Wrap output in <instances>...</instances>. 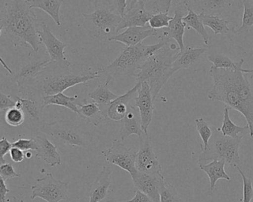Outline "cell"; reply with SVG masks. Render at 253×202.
<instances>
[{"mask_svg": "<svg viewBox=\"0 0 253 202\" xmlns=\"http://www.w3.org/2000/svg\"><path fill=\"white\" fill-rule=\"evenodd\" d=\"M112 173L110 168L103 167L95 181L87 190L86 196L89 198V202H100L107 197L112 181Z\"/></svg>", "mask_w": 253, "mask_h": 202, "instance_id": "obj_18", "label": "cell"}, {"mask_svg": "<svg viewBox=\"0 0 253 202\" xmlns=\"http://www.w3.org/2000/svg\"><path fill=\"white\" fill-rule=\"evenodd\" d=\"M146 2L147 1L142 0L128 1L123 21L118 26V32L128 28L144 27L147 26L146 24L149 23L151 18L161 9L159 2L155 1L153 8L148 11L146 8Z\"/></svg>", "mask_w": 253, "mask_h": 202, "instance_id": "obj_9", "label": "cell"}, {"mask_svg": "<svg viewBox=\"0 0 253 202\" xmlns=\"http://www.w3.org/2000/svg\"><path fill=\"white\" fill-rule=\"evenodd\" d=\"M251 76H250V78H253V73H251Z\"/></svg>", "mask_w": 253, "mask_h": 202, "instance_id": "obj_49", "label": "cell"}, {"mask_svg": "<svg viewBox=\"0 0 253 202\" xmlns=\"http://www.w3.org/2000/svg\"><path fill=\"white\" fill-rule=\"evenodd\" d=\"M158 36V31L152 29L149 26H146L144 27L128 28L125 32L117 34L108 40L110 42H119L127 47H132L142 43L146 38Z\"/></svg>", "mask_w": 253, "mask_h": 202, "instance_id": "obj_17", "label": "cell"}, {"mask_svg": "<svg viewBox=\"0 0 253 202\" xmlns=\"http://www.w3.org/2000/svg\"><path fill=\"white\" fill-rule=\"evenodd\" d=\"M154 102L155 101L152 98L150 87L146 82H143L137 91L134 104L140 113L142 130L146 134H148V128L152 123L155 108Z\"/></svg>", "mask_w": 253, "mask_h": 202, "instance_id": "obj_14", "label": "cell"}, {"mask_svg": "<svg viewBox=\"0 0 253 202\" xmlns=\"http://www.w3.org/2000/svg\"><path fill=\"white\" fill-rule=\"evenodd\" d=\"M9 153L11 160L15 163H20V162H23L26 158L24 152L17 147H12Z\"/></svg>", "mask_w": 253, "mask_h": 202, "instance_id": "obj_45", "label": "cell"}, {"mask_svg": "<svg viewBox=\"0 0 253 202\" xmlns=\"http://www.w3.org/2000/svg\"><path fill=\"white\" fill-rule=\"evenodd\" d=\"M139 141L140 147L136 156V169L150 175L162 174V168L154 152L149 135L143 133L139 137Z\"/></svg>", "mask_w": 253, "mask_h": 202, "instance_id": "obj_12", "label": "cell"}, {"mask_svg": "<svg viewBox=\"0 0 253 202\" xmlns=\"http://www.w3.org/2000/svg\"><path fill=\"white\" fill-rule=\"evenodd\" d=\"M78 115L94 127H98L102 122L107 119L100 107L88 100H85L84 104L78 103Z\"/></svg>", "mask_w": 253, "mask_h": 202, "instance_id": "obj_23", "label": "cell"}, {"mask_svg": "<svg viewBox=\"0 0 253 202\" xmlns=\"http://www.w3.org/2000/svg\"><path fill=\"white\" fill-rule=\"evenodd\" d=\"M0 176L4 181H6L7 180L20 177V175L17 173L11 164L5 163L2 164L0 166Z\"/></svg>", "mask_w": 253, "mask_h": 202, "instance_id": "obj_41", "label": "cell"}, {"mask_svg": "<svg viewBox=\"0 0 253 202\" xmlns=\"http://www.w3.org/2000/svg\"><path fill=\"white\" fill-rule=\"evenodd\" d=\"M98 70L91 72V69L85 73H53L42 79L24 82L19 85L20 92L26 98L42 100L43 97L61 94L69 88L97 79L100 76Z\"/></svg>", "mask_w": 253, "mask_h": 202, "instance_id": "obj_4", "label": "cell"}, {"mask_svg": "<svg viewBox=\"0 0 253 202\" xmlns=\"http://www.w3.org/2000/svg\"><path fill=\"white\" fill-rule=\"evenodd\" d=\"M179 52L178 45L169 42L139 67L134 79L137 82H146L149 85L154 101L164 85L174 74L171 66Z\"/></svg>", "mask_w": 253, "mask_h": 202, "instance_id": "obj_2", "label": "cell"}, {"mask_svg": "<svg viewBox=\"0 0 253 202\" xmlns=\"http://www.w3.org/2000/svg\"><path fill=\"white\" fill-rule=\"evenodd\" d=\"M38 34L41 42H42L46 48L51 63L70 69L72 63L66 58L65 53V48L68 45L57 39L49 26L44 22H38Z\"/></svg>", "mask_w": 253, "mask_h": 202, "instance_id": "obj_10", "label": "cell"}, {"mask_svg": "<svg viewBox=\"0 0 253 202\" xmlns=\"http://www.w3.org/2000/svg\"><path fill=\"white\" fill-rule=\"evenodd\" d=\"M13 147V143L10 142L6 137L2 136L0 141V156H1V165L6 163L5 161V156L10 153Z\"/></svg>", "mask_w": 253, "mask_h": 202, "instance_id": "obj_43", "label": "cell"}, {"mask_svg": "<svg viewBox=\"0 0 253 202\" xmlns=\"http://www.w3.org/2000/svg\"><path fill=\"white\" fill-rule=\"evenodd\" d=\"M169 42L167 39H160V42L155 45L140 43L135 46L127 47L111 64L99 69V73L106 76V85L121 76L135 78L140 66Z\"/></svg>", "mask_w": 253, "mask_h": 202, "instance_id": "obj_3", "label": "cell"}, {"mask_svg": "<svg viewBox=\"0 0 253 202\" xmlns=\"http://www.w3.org/2000/svg\"><path fill=\"white\" fill-rule=\"evenodd\" d=\"M107 202H154L149 196L139 190L134 191V196L128 201H108Z\"/></svg>", "mask_w": 253, "mask_h": 202, "instance_id": "obj_44", "label": "cell"}, {"mask_svg": "<svg viewBox=\"0 0 253 202\" xmlns=\"http://www.w3.org/2000/svg\"><path fill=\"white\" fill-rule=\"evenodd\" d=\"M244 6V14L242 17V24L240 28L232 32L237 34L247 33L253 26V1L243 0L241 1Z\"/></svg>", "mask_w": 253, "mask_h": 202, "instance_id": "obj_34", "label": "cell"}, {"mask_svg": "<svg viewBox=\"0 0 253 202\" xmlns=\"http://www.w3.org/2000/svg\"><path fill=\"white\" fill-rule=\"evenodd\" d=\"M13 147H17L23 152L30 151V150H38V144L35 138H19L18 140L13 143Z\"/></svg>", "mask_w": 253, "mask_h": 202, "instance_id": "obj_40", "label": "cell"}, {"mask_svg": "<svg viewBox=\"0 0 253 202\" xmlns=\"http://www.w3.org/2000/svg\"><path fill=\"white\" fill-rule=\"evenodd\" d=\"M40 130L45 135L60 140L63 144L75 147H86L92 139L87 131L69 120H57L45 124Z\"/></svg>", "mask_w": 253, "mask_h": 202, "instance_id": "obj_7", "label": "cell"}, {"mask_svg": "<svg viewBox=\"0 0 253 202\" xmlns=\"http://www.w3.org/2000/svg\"><path fill=\"white\" fill-rule=\"evenodd\" d=\"M10 190L5 184V181L1 178V186H0V200L1 202H6V195L9 193Z\"/></svg>", "mask_w": 253, "mask_h": 202, "instance_id": "obj_46", "label": "cell"}, {"mask_svg": "<svg viewBox=\"0 0 253 202\" xmlns=\"http://www.w3.org/2000/svg\"><path fill=\"white\" fill-rule=\"evenodd\" d=\"M101 154L106 162L127 171L131 176L137 172L135 167L137 153L130 147H127L122 141L114 139L112 145L103 150Z\"/></svg>", "mask_w": 253, "mask_h": 202, "instance_id": "obj_11", "label": "cell"}, {"mask_svg": "<svg viewBox=\"0 0 253 202\" xmlns=\"http://www.w3.org/2000/svg\"><path fill=\"white\" fill-rule=\"evenodd\" d=\"M131 178L136 190L144 193L154 202H160V190L165 182L163 174L150 175L137 171Z\"/></svg>", "mask_w": 253, "mask_h": 202, "instance_id": "obj_15", "label": "cell"}, {"mask_svg": "<svg viewBox=\"0 0 253 202\" xmlns=\"http://www.w3.org/2000/svg\"><path fill=\"white\" fill-rule=\"evenodd\" d=\"M207 48H185L183 52H179L177 58L171 66L173 73L181 69H187L196 65L201 60L206 51Z\"/></svg>", "mask_w": 253, "mask_h": 202, "instance_id": "obj_21", "label": "cell"}, {"mask_svg": "<svg viewBox=\"0 0 253 202\" xmlns=\"http://www.w3.org/2000/svg\"><path fill=\"white\" fill-rule=\"evenodd\" d=\"M35 138L38 144L36 155L40 159L44 161L51 167L61 165V156L57 151L56 145L46 137L42 135H38Z\"/></svg>", "mask_w": 253, "mask_h": 202, "instance_id": "obj_20", "label": "cell"}, {"mask_svg": "<svg viewBox=\"0 0 253 202\" xmlns=\"http://www.w3.org/2000/svg\"><path fill=\"white\" fill-rule=\"evenodd\" d=\"M13 202H22L21 200H19V199H17V198H16L15 196H14V197H13Z\"/></svg>", "mask_w": 253, "mask_h": 202, "instance_id": "obj_48", "label": "cell"}, {"mask_svg": "<svg viewBox=\"0 0 253 202\" xmlns=\"http://www.w3.org/2000/svg\"><path fill=\"white\" fill-rule=\"evenodd\" d=\"M194 3L202 8V11L208 15L218 16L227 6H230L231 1L212 0V1H193Z\"/></svg>", "mask_w": 253, "mask_h": 202, "instance_id": "obj_33", "label": "cell"}, {"mask_svg": "<svg viewBox=\"0 0 253 202\" xmlns=\"http://www.w3.org/2000/svg\"><path fill=\"white\" fill-rule=\"evenodd\" d=\"M200 17L204 26H207L211 29L215 35H224L233 31V29H229V22L223 19L219 18L218 16L208 15L204 11H201L200 13Z\"/></svg>", "mask_w": 253, "mask_h": 202, "instance_id": "obj_32", "label": "cell"}, {"mask_svg": "<svg viewBox=\"0 0 253 202\" xmlns=\"http://www.w3.org/2000/svg\"><path fill=\"white\" fill-rule=\"evenodd\" d=\"M62 0H31V6L33 8L42 10L54 20L58 27L61 26L60 21V8L63 5Z\"/></svg>", "mask_w": 253, "mask_h": 202, "instance_id": "obj_27", "label": "cell"}, {"mask_svg": "<svg viewBox=\"0 0 253 202\" xmlns=\"http://www.w3.org/2000/svg\"><path fill=\"white\" fill-rule=\"evenodd\" d=\"M188 13L185 17H183V21L188 28V30L190 29H194L198 34L201 35L202 39H204V44L206 45H210V38L208 33L206 31L204 23L201 20L200 14H196L192 8L188 7Z\"/></svg>", "mask_w": 253, "mask_h": 202, "instance_id": "obj_30", "label": "cell"}, {"mask_svg": "<svg viewBox=\"0 0 253 202\" xmlns=\"http://www.w3.org/2000/svg\"><path fill=\"white\" fill-rule=\"evenodd\" d=\"M140 82L124 95L119 96L116 100L109 104L107 108V118L113 121H121L128 111V107L134 104V100L137 95V91L141 86Z\"/></svg>", "mask_w": 253, "mask_h": 202, "instance_id": "obj_16", "label": "cell"}, {"mask_svg": "<svg viewBox=\"0 0 253 202\" xmlns=\"http://www.w3.org/2000/svg\"><path fill=\"white\" fill-rule=\"evenodd\" d=\"M171 5L169 6L165 11H162V10L158 11L151 18L149 22V26L152 29L158 30V29H164L169 27L170 22L173 19V17H170L169 15V11Z\"/></svg>", "mask_w": 253, "mask_h": 202, "instance_id": "obj_35", "label": "cell"}, {"mask_svg": "<svg viewBox=\"0 0 253 202\" xmlns=\"http://www.w3.org/2000/svg\"><path fill=\"white\" fill-rule=\"evenodd\" d=\"M25 156H26V158L27 159H31L32 158V156H33V154H32V152L31 151H27L26 153H25Z\"/></svg>", "mask_w": 253, "mask_h": 202, "instance_id": "obj_47", "label": "cell"}, {"mask_svg": "<svg viewBox=\"0 0 253 202\" xmlns=\"http://www.w3.org/2000/svg\"><path fill=\"white\" fill-rule=\"evenodd\" d=\"M0 35L5 36L14 46L40 51L38 22L29 1H1Z\"/></svg>", "mask_w": 253, "mask_h": 202, "instance_id": "obj_1", "label": "cell"}, {"mask_svg": "<svg viewBox=\"0 0 253 202\" xmlns=\"http://www.w3.org/2000/svg\"><path fill=\"white\" fill-rule=\"evenodd\" d=\"M211 129L212 135L209 142L208 148L201 150L198 165L205 164L208 161L223 160L233 168L240 167L239 147L243 136L238 138L224 136L220 133V128L211 127Z\"/></svg>", "mask_w": 253, "mask_h": 202, "instance_id": "obj_6", "label": "cell"}, {"mask_svg": "<svg viewBox=\"0 0 253 202\" xmlns=\"http://www.w3.org/2000/svg\"><path fill=\"white\" fill-rule=\"evenodd\" d=\"M78 99V97L77 95L69 97V96L65 95L63 93L56 94V95L46 96L42 98V107L44 108L48 105L61 106V107H67L69 110L78 114V103H77Z\"/></svg>", "mask_w": 253, "mask_h": 202, "instance_id": "obj_28", "label": "cell"}, {"mask_svg": "<svg viewBox=\"0 0 253 202\" xmlns=\"http://www.w3.org/2000/svg\"><path fill=\"white\" fill-rule=\"evenodd\" d=\"M31 199L41 198L46 202H60L69 198V182L56 179L51 173L37 178L32 187Z\"/></svg>", "mask_w": 253, "mask_h": 202, "instance_id": "obj_8", "label": "cell"}, {"mask_svg": "<svg viewBox=\"0 0 253 202\" xmlns=\"http://www.w3.org/2000/svg\"><path fill=\"white\" fill-rule=\"evenodd\" d=\"M13 98L16 101V107L23 110L26 116L35 122L36 125H39L41 121V115L42 113V103L41 100L35 99L26 98L13 96Z\"/></svg>", "mask_w": 253, "mask_h": 202, "instance_id": "obj_22", "label": "cell"}, {"mask_svg": "<svg viewBox=\"0 0 253 202\" xmlns=\"http://www.w3.org/2000/svg\"><path fill=\"white\" fill-rule=\"evenodd\" d=\"M160 202H185L179 196L175 187L164 182L160 190Z\"/></svg>", "mask_w": 253, "mask_h": 202, "instance_id": "obj_37", "label": "cell"}, {"mask_svg": "<svg viewBox=\"0 0 253 202\" xmlns=\"http://www.w3.org/2000/svg\"><path fill=\"white\" fill-rule=\"evenodd\" d=\"M95 9L91 14H83L84 29L90 37L109 39L116 36L123 21L115 1H95Z\"/></svg>", "mask_w": 253, "mask_h": 202, "instance_id": "obj_5", "label": "cell"}, {"mask_svg": "<svg viewBox=\"0 0 253 202\" xmlns=\"http://www.w3.org/2000/svg\"><path fill=\"white\" fill-rule=\"evenodd\" d=\"M226 162L223 160H214L209 164L199 165L200 169L205 172L210 178V190H214L219 179L230 180V177L225 172Z\"/></svg>", "mask_w": 253, "mask_h": 202, "instance_id": "obj_25", "label": "cell"}, {"mask_svg": "<svg viewBox=\"0 0 253 202\" xmlns=\"http://www.w3.org/2000/svg\"><path fill=\"white\" fill-rule=\"evenodd\" d=\"M236 168L243 179L244 188H243L242 202H251L253 199V180L243 172L240 167H237Z\"/></svg>", "mask_w": 253, "mask_h": 202, "instance_id": "obj_39", "label": "cell"}, {"mask_svg": "<svg viewBox=\"0 0 253 202\" xmlns=\"http://www.w3.org/2000/svg\"><path fill=\"white\" fill-rule=\"evenodd\" d=\"M143 133L138 109L135 104H132L128 107L126 114L121 121L120 135L121 141H124L131 135H137L140 137Z\"/></svg>", "mask_w": 253, "mask_h": 202, "instance_id": "obj_19", "label": "cell"}, {"mask_svg": "<svg viewBox=\"0 0 253 202\" xmlns=\"http://www.w3.org/2000/svg\"><path fill=\"white\" fill-rule=\"evenodd\" d=\"M197 131L202 140V144H201V150H205L208 148L209 142L212 135V129L211 127L208 125L207 122L203 118L195 119Z\"/></svg>", "mask_w": 253, "mask_h": 202, "instance_id": "obj_36", "label": "cell"}, {"mask_svg": "<svg viewBox=\"0 0 253 202\" xmlns=\"http://www.w3.org/2000/svg\"><path fill=\"white\" fill-rule=\"evenodd\" d=\"M50 64H51L50 60L32 62L20 69V72L16 75L14 81L19 85L35 80L48 69Z\"/></svg>", "mask_w": 253, "mask_h": 202, "instance_id": "obj_24", "label": "cell"}, {"mask_svg": "<svg viewBox=\"0 0 253 202\" xmlns=\"http://www.w3.org/2000/svg\"><path fill=\"white\" fill-rule=\"evenodd\" d=\"M16 107V101L12 100V97L3 93H0V110L6 112L10 109Z\"/></svg>", "mask_w": 253, "mask_h": 202, "instance_id": "obj_42", "label": "cell"}, {"mask_svg": "<svg viewBox=\"0 0 253 202\" xmlns=\"http://www.w3.org/2000/svg\"><path fill=\"white\" fill-rule=\"evenodd\" d=\"M174 5V16L170 22L169 26L166 29H162L160 39H167L170 41L174 39L177 42L180 48V52H183L185 50L183 43V36H184L185 29L186 26L183 23V18L185 17L186 11H188L189 2L188 1H172Z\"/></svg>", "mask_w": 253, "mask_h": 202, "instance_id": "obj_13", "label": "cell"}, {"mask_svg": "<svg viewBox=\"0 0 253 202\" xmlns=\"http://www.w3.org/2000/svg\"><path fill=\"white\" fill-rule=\"evenodd\" d=\"M209 61L212 63L213 67L217 69H226V70H234V71H242L244 73H252V70H247L243 68V65L244 63V59H241L238 63H234L231 59L223 54H212L209 55Z\"/></svg>", "mask_w": 253, "mask_h": 202, "instance_id": "obj_29", "label": "cell"}, {"mask_svg": "<svg viewBox=\"0 0 253 202\" xmlns=\"http://www.w3.org/2000/svg\"><path fill=\"white\" fill-rule=\"evenodd\" d=\"M26 115L24 112L16 107L5 112V121L9 126L14 128L21 126L24 123Z\"/></svg>", "mask_w": 253, "mask_h": 202, "instance_id": "obj_38", "label": "cell"}, {"mask_svg": "<svg viewBox=\"0 0 253 202\" xmlns=\"http://www.w3.org/2000/svg\"><path fill=\"white\" fill-rule=\"evenodd\" d=\"M229 107L226 106L223 112V124L221 128H220L222 135L231 137V138H238V137L244 136V134L247 133L249 134V127L247 125L245 126H238L232 122L229 117Z\"/></svg>", "mask_w": 253, "mask_h": 202, "instance_id": "obj_31", "label": "cell"}, {"mask_svg": "<svg viewBox=\"0 0 253 202\" xmlns=\"http://www.w3.org/2000/svg\"><path fill=\"white\" fill-rule=\"evenodd\" d=\"M119 97L116 94H113L112 91H109L108 85H99L94 91L88 94V100L96 103L101 109L103 113L107 117V108L112 101L116 100ZM108 119V118H107Z\"/></svg>", "mask_w": 253, "mask_h": 202, "instance_id": "obj_26", "label": "cell"}]
</instances>
